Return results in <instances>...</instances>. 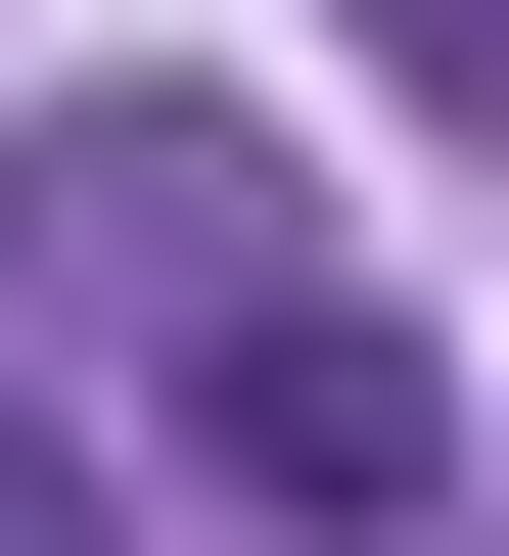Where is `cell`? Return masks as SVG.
I'll list each match as a JSON object with an SVG mask.
<instances>
[{"label":"cell","instance_id":"obj_1","mask_svg":"<svg viewBox=\"0 0 509 556\" xmlns=\"http://www.w3.org/2000/svg\"><path fill=\"white\" fill-rule=\"evenodd\" d=\"M186 417H232V510H463V325H371V278L186 325Z\"/></svg>","mask_w":509,"mask_h":556},{"label":"cell","instance_id":"obj_2","mask_svg":"<svg viewBox=\"0 0 509 556\" xmlns=\"http://www.w3.org/2000/svg\"><path fill=\"white\" fill-rule=\"evenodd\" d=\"M371 93H463V139H509V0H371Z\"/></svg>","mask_w":509,"mask_h":556}]
</instances>
